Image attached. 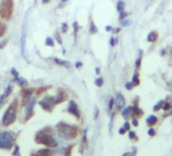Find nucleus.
Here are the masks:
<instances>
[{
	"label": "nucleus",
	"mask_w": 172,
	"mask_h": 156,
	"mask_svg": "<svg viewBox=\"0 0 172 156\" xmlns=\"http://www.w3.org/2000/svg\"><path fill=\"white\" fill-rule=\"evenodd\" d=\"M58 132L60 136L62 138H65V139H73L77 136L76 128L67 124H63V123L58 125Z\"/></svg>",
	"instance_id": "1"
},
{
	"label": "nucleus",
	"mask_w": 172,
	"mask_h": 156,
	"mask_svg": "<svg viewBox=\"0 0 172 156\" xmlns=\"http://www.w3.org/2000/svg\"><path fill=\"white\" fill-rule=\"evenodd\" d=\"M16 109H17V104H16V101H14V103H12L10 104V107H8L7 110L4 114V116H3L2 123H3L4 126H9V125L12 124L14 121H15Z\"/></svg>",
	"instance_id": "2"
},
{
	"label": "nucleus",
	"mask_w": 172,
	"mask_h": 156,
	"mask_svg": "<svg viewBox=\"0 0 172 156\" xmlns=\"http://www.w3.org/2000/svg\"><path fill=\"white\" fill-rule=\"evenodd\" d=\"M13 11V0H4L0 8V15L4 19H10Z\"/></svg>",
	"instance_id": "3"
},
{
	"label": "nucleus",
	"mask_w": 172,
	"mask_h": 156,
	"mask_svg": "<svg viewBox=\"0 0 172 156\" xmlns=\"http://www.w3.org/2000/svg\"><path fill=\"white\" fill-rule=\"evenodd\" d=\"M35 141L38 143L44 144L48 147H56L57 146V141L55 140L52 135L47 134V133H40L35 137Z\"/></svg>",
	"instance_id": "4"
},
{
	"label": "nucleus",
	"mask_w": 172,
	"mask_h": 156,
	"mask_svg": "<svg viewBox=\"0 0 172 156\" xmlns=\"http://www.w3.org/2000/svg\"><path fill=\"white\" fill-rule=\"evenodd\" d=\"M14 141V136L10 132H2L0 133V148L9 149L11 148Z\"/></svg>",
	"instance_id": "5"
},
{
	"label": "nucleus",
	"mask_w": 172,
	"mask_h": 156,
	"mask_svg": "<svg viewBox=\"0 0 172 156\" xmlns=\"http://www.w3.org/2000/svg\"><path fill=\"white\" fill-rule=\"evenodd\" d=\"M41 107L46 110H52L54 106L56 104L55 97H46L43 100L40 101Z\"/></svg>",
	"instance_id": "6"
},
{
	"label": "nucleus",
	"mask_w": 172,
	"mask_h": 156,
	"mask_svg": "<svg viewBox=\"0 0 172 156\" xmlns=\"http://www.w3.org/2000/svg\"><path fill=\"white\" fill-rule=\"evenodd\" d=\"M68 112L72 114L73 116L76 117L77 119L80 118V112H79V109H78L77 104L74 103V101H70V103H69L68 106Z\"/></svg>",
	"instance_id": "7"
},
{
	"label": "nucleus",
	"mask_w": 172,
	"mask_h": 156,
	"mask_svg": "<svg viewBox=\"0 0 172 156\" xmlns=\"http://www.w3.org/2000/svg\"><path fill=\"white\" fill-rule=\"evenodd\" d=\"M35 103V101L34 100H29V103H26V106H25V119L26 120H29L32 116V114H34Z\"/></svg>",
	"instance_id": "8"
},
{
	"label": "nucleus",
	"mask_w": 172,
	"mask_h": 156,
	"mask_svg": "<svg viewBox=\"0 0 172 156\" xmlns=\"http://www.w3.org/2000/svg\"><path fill=\"white\" fill-rule=\"evenodd\" d=\"M126 104V100L123 97V95L122 93H119L116 95V106L117 109H123Z\"/></svg>",
	"instance_id": "9"
},
{
	"label": "nucleus",
	"mask_w": 172,
	"mask_h": 156,
	"mask_svg": "<svg viewBox=\"0 0 172 156\" xmlns=\"http://www.w3.org/2000/svg\"><path fill=\"white\" fill-rule=\"evenodd\" d=\"M53 150L50 149H41L38 152H35L34 156H52L53 155Z\"/></svg>",
	"instance_id": "10"
},
{
	"label": "nucleus",
	"mask_w": 172,
	"mask_h": 156,
	"mask_svg": "<svg viewBox=\"0 0 172 156\" xmlns=\"http://www.w3.org/2000/svg\"><path fill=\"white\" fill-rule=\"evenodd\" d=\"M66 98H67V94L65 93V92H63L61 91L60 93L57 95V97H55V101H56V104H58V103H63Z\"/></svg>",
	"instance_id": "11"
},
{
	"label": "nucleus",
	"mask_w": 172,
	"mask_h": 156,
	"mask_svg": "<svg viewBox=\"0 0 172 156\" xmlns=\"http://www.w3.org/2000/svg\"><path fill=\"white\" fill-rule=\"evenodd\" d=\"M157 39H158V32L153 31V32H151L149 35H148L147 41L150 42V43H154V42H156Z\"/></svg>",
	"instance_id": "12"
},
{
	"label": "nucleus",
	"mask_w": 172,
	"mask_h": 156,
	"mask_svg": "<svg viewBox=\"0 0 172 156\" xmlns=\"http://www.w3.org/2000/svg\"><path fill=\"white\" fill-rule=\"evenodd\" d=\"M22 54L23 58H25L26 61H29L28 55H26V50H25V37L22 38Z\"/></svg>",
	"instance_id": "13"
},
{
	"label": "nucleus",
	"mask_w": 172,
	"mask_h": 156,
	"mask_svg": "<svg viewBox=\"0 0 172 156\" xmlns=\"http://www.w3.org/2000/svg\"><path fill=\"white\" fill-rule=\"evenodd\" d=\"M32 92H34V90L32 89H29V88H25L22 90V97H23V101L29 100V97H31V95L32 94Z\"/></svg>",
	"instance_id": "14"
},
{
	"label": "nucleus",
	"mask_w": 172,
	"mask_h": 156,
	"mask_svg": "<svg viewBox=\"0 0 172 156\" xmlns=\"http://www.w3.org/2000/svg\"><path fill=\"white\" fill-rule=\"evenodd\" d=\"M157 121H158V119H157V117L155 116H149L147 118L146 120V122H147V124L149 125V126H153V125H155Z\"/></svg>",
	"instance_id": "15"
},
{
	"label": "nucleus",
	"mask_w": 172,
	"mask_h": 156,
	"mask_svg": "<svg viewBox=\"0 0 172 156\" xmlns=\"http://www.w3.org/2000/svg\"><path fill=\"white\" fill-rule=\"evenodd\" d=\"M116 9L117 11L120 13V12H123V10H125V2L122 1V0H120L119 2H117V4H116Z\"/></svg>",
	"instance_id": "16"
},
{
	"label": "nucleus",
	"mask_w": 172,
	"mask_h": 156,
	"mask_svg": "<svg viewBox=\"0 0 172 156\" xmlns=\"http://www.w3.org/2000/svg\"><path fill=\"white\" fill-rule=\"evenodd\" d=\"M133 85H139L140 84V79H139V74H138V72H135V74H134V76H133Z\"/></svg>",
	"instance_id": "17"
},
{
	"label": "nucleus",
	"mask_w": 172,
	"mask_h": 156,
	"mask_svg": "<svg viewBox=\"0 0 172 156\" xmlns=\"http://www.w3.org/2000/svg\"><path fill=\"white\" fill-rule=\"evenodd\" d=\"M5 32H6V25H5V23L0 22V38L3 37Z\"/></svg>",
	"instance_id": "18"
},
{
	"label": "nucleus",
	"mask_w": 172,
	"mask_h": 156,
	"mask_svg": "<svg viewBox=\"0 0 172 156\" xmlns=\"http://www.w3.org/2000/svg\"><path fill=\"white\" fill-rule=\"evenodd\" d=\"M54 61H55L57 64H59V65H62V66H66V67H70L71 64L69 62L67 61H62V60H60V59H54Z\"/></svg>",
	"instance_id": "19"
},
{
	"label": "nucleus",
	"mask_w": 172,
	"mask_h": 156,
	"mask_svg": "<svg viewBox=\"0 0 172 156\" xmlns=\"http://www.w3.org/2000/svg\"><path fill=\"white\" fill-rule=\"evenodd\" d=\"M131 113H132V109H131V107H126V109L125 110H123V118H129V117L130 116H131Z\"/></svg>",
	"instance_id": "20"
},
{
	"label": "nucleus",
	"mask_w": 172,
	"mask_h": 156,
	"mask_svg": "<svg viewBox=\"0 0 172 156\" xmlns=\"http://www.w3.org/2000/svg\"><path fill=\"white\" fill-rule=\"evenodd\" d=\"M15 82H17L20 86H25L28 84V82H26V80L25 78H15Z\"/></svg>",
	"instance_id": "21"
},
{
	"label": "nucleus",
	"mask_w": 172,
	"mask_h": 156,
	"mask_svg": "<svg viewBox=\"0 0 172 156\" xmlns=\"http://www.w3.org/2000/svg\"><path fill=\"white\" fill-rule=\"evenodd\" d=\"M163 103H164V101L163 100H160V101H158V103H157L155 106H154V107H153V110H155V112H157V110H159L160 109H161V107H163Z\"/></svg>",
	"instance_id": "22"
},
{
	"label": "nucleus",
	"mask_w": 172,
	"mask_h": 156,
	"mask_svg": "<svg viewBox=\"0 0 172 156\" xmlns=\"http://www.w3.org/2000/svg\"><path fill=\"white\" fill-rule=\"evenodd\" d=\"M132 25V20L131 19H123L122 22H120V25L122 26H129Z\"/></svg>",
	"instance_id": "23"
},
{
	"label": "nucleus",
	"mask_w": 172,
	"mask_h": 156,
	"mask_svg": "<svg viewBox=\"0 0 172 156\" xmlns=\"http://www.w3.org/2000/svg\"><path fill=\"white\" fill-rule=\"evenodd\" d=\"M89 31H90V34L93 35V34H96L98 29H97V28H96V26L94 25V23L91 22V25H90V29H89Z\"/></svg>",
	"instance_id": "24"
},
{
	"label": "nucleus",
	"mask_w": 172,
	"mask_h": 156,
	"mask_svg": "<svg viewBox=\"0 0 172 156\" xmlns=\"http://www.w3.org/2000/svg\"><path fill=\"white\" fill-rule=\"evenodd\" d=\"M133 112H134L135 115H137V116H140V115H142V114H143V110L139 109L138 107H134V109H133Z\"/></svg>",
	"instance_id": "25"
},
{
	"label": "nucleus",
	"mask_w": 172,
	"mask_h": 156,
	"mask_svg": "<svg viewBox=\"0 0 172 156\" xmlns=\"http://www.w3.org/2000/svg\"><path fill=\"white\" fill-rule=\"evenodd\" d=\"M95 84L98 86V87H100V86L103 84V78H97V79L95 80Z\"/></svg>",
	"instance_id": "26"
},
{
	"label": "nucleus",
	"mask_w": 172,
	"mask_h": 156,
	"mask_svg": "<svg viewBox=\"0 0 172 156\" xmlns=\"http://www.w3.org/2000/svg\"><path fill=\"white\" fill-rule=\"evenodd\" d=\"M46 45H47V46L53 47V46H54V41H53L51 38H47V40H46Z\"/></svg>",
	"instance_id": "27"
},
{
	"label": "nucleus",
	"mask_w": 172,
	"mask_h": 156,
	"mask_svg": "<svg viewBox=\"0 0 172 156\" xmlns=\"http://www.w3.org/2000/svg\"><path fill=\"white\" fill-rule=\"evenodd\" d=\"M141 61H142V58L141 57H139V58L137 59V61H136V67H137V69H139L141 67Z\"/></svg>",
	"instance_id": "28"
},
{
	"label": "nucleus",
	"mask_w": 172,
	"mask_h": 156,
	"mask_svg": "<svg viewBox=\"0 0 172 156\" xmlns=\"http://www.w3.org/2000/svg\"><path fill=\"white\" fill-rule=\"evenodd\" d=\"M133 87H134V85H133L132 82H126V88L128 89V90H131Z\"/></svg>",
	"instance_id": "29"
},
{
	"label": "nucleus",
	"mask_w": 172,
	"mask_h": 156,
	"mask_svg": "<svg viewBox=\"0 0 172 156\" xmlns=\"http://www.w3.org/2000/svg\"><path fill=\"white\" fill-rule=\"evenodd\" d=\"M126 15H128V13H126V12H125V11H123V12H120V20L125 19Z\"/></svg>",
	"instance_id": "30"
},
{
	"label": "nucleus",
	"mask_w": 172,
	"mask_h": 156,
	"mask_svg": "<svg viewBox=\"0 0 172 156\" xmlns=\"http://www.w3.org/2000/svg\"><path fill=\"white\" fill-rule=\"evenodd\" d=\"M48 88H49V87H48V86H47V87H43V88H40V89H39V90L37 91V94H41V93H43V92H44V91H46Z\"/></svg>",
	"instance_id": "31"
},
{
	"label": "nucleus",
	"mask_w": 172,
	"mask_h": 156,
	"mask_svg": "<svg viewBox=\"0 0 172 156\" xmlns=\"http://www.w3.org/2000/svg\"><path fill=\"white\" fill-rule=\"evenodd\" d=\"M5 97H6V94H2L1 97H0V107L2 106V103H3V101H4V100H5Z\"/></svg>",
	"instance_id": "32"
},
{
	"label": "nucleus",
	"mask_w": 172,
	"mask_h": 156,
	"mask_svg": "<svg viewBox=\"0 0 172 156\" xmlns=\"http://www.w3.org/2000/svg\"><path fill=\"white\" fill-rule=\"evenodd\" d=\"M113 103H114V100H113V98H110V104H108V109H110V110H111V109H113Z\"/></svg>",
	"instance_id": "33"
},
{
	"label": "nucleus",
	"mask_w": 172,
	"mask_h": 156,
	"mask_svg": "<svg viewBox=\"0 0 172 156\" xmlns=\"http://www.w3.org/2000/svg\"><path fill=\"white\" fill-rule=\"evenodd\" d=\"M67 29H68V25H66V23H63V25H62V32H67Z\"/></svg>",
	"instance_id": "34"
},
{
	"label": "nucleus",
	"mask_w": 172,
	"mask_h": 156,
	"mask_svg": "<svg viewBox=\"0 0 172 156\" xmlns=\"http://www.w3.org/2000/svg\"><path fill=\"white\" fill-rule=\"evenodd\" d=\"M169 107H170V104H169L168 103H163V110H169Z\"/></svg>",
	"instance_id": "35"
},
{
	"label": "nucleus",
	"mask_w": 172,
	"mask_h": 156,
	"mask_svg": "<svg viewBox=\"0 0 172 156\" xmlns=\"http://www.w3.org/2000/svg\"><path fill=\"white\" fill-rule=\"evenodd\" d=\"M148 134H149L150 136H154V135H155V130H154V129H149V130H148Z\"/></svg>",
	"instance_id": "36"
},
{
	"label": "nucleus",
	"mask_w": 172,
	"mask_h": 156,
	"mask_svg": "<svg viewBox=\"0 0 172 156\" xmlns=\"http://www.w3.org/2000/svg\"><path fill=\"white\" fill-rule=\"evenodd\" d=\"M56 38H57V40H58V43L59 44H62V40H61V37H60L59 32H56Z\"/></svg>",
	"instance_id": "37"
},
{
	"label": "nucleus",
	"mask_w": 172,
	"mask_h": 156,
	"mask_svg": "<svg viewBox=\"0 0 172 156\" xmlns=\"http://www.w3.org/2000/svg\"><path fill=\"white\" fill-rule=\"evenodd\" d=\"M129 137H130V139H134V138H136V133L135 132H130Z\"/></svg>",
	"instance_id": "38"
},
{
	"label": "nucleus",
	"mask_w": 172,
	"mask_h": 156,
	"mask_svg": "<svg viewBox=\"0 0 172 156\" xmlns=\"http://www.w3.org/2000/svg\"><path fill=\"white\" fill-rule=\"evenodd\" d=\"M123 156H135V153L134 152H126Z\"/></svg>",
	"instance_id": "39"
},
{
	"label": "nucleus",
	"mask_w": 172,
	"mask_h": 156,
	"mask_svg": "<svg viewBox=\"0 0 172 156\" xmlns=\"http://www.w3.org/2000/svg\"><path fill=\"white\" fill-rule=\"evenodd\" d=\"M74 29H75V35L77 34V31H78V25H77V22H74Z\"/></svg>",
	"instance_id": "40"
},
{
	"label": "nucleus",
	"mask_w": 172,
	"mask_h": 156,
	"mask_svg": "<svg viewBox=\"0 0 172 156\" xmlns=\"http://www.w3.org/2000/svg\"><path fill=\"white\" fill-rule=\"evenodd\" d=\"M123 128L126 129V131H128V130H130V124L129 123H126L125 125H123Z\"/></svg>",
	"instance_id": "41"
},
{
	"label": "nucleus",
	"mask_w": 172,
	"mask_h": 156,
	"mask_svg": "<svg viewBox=\"0 0 172 156\" xmlns=\"http://www.w3.org/2000/svg\"><path fill=\"white\" fill-rule=\"evenodd\" d=\"M125 133H126V129H125V128L120 129V135H123Z\"/></svg>",
	"instance_id": "42"
},
{
	"label": "nucleus",
	"mask_w": 172,
	"mask_h": 156,
	"mask_svg": "<svg viewBox=\"0 0 172 156\" xmlns=\"http://www.w3.org/2000/svg\"><path fill=\"white\" fill-rule=\"evenodd\" d=\"M110 45H111V46H114V45H116V44H114V38H111L110 39Z\"/></svg>",
	"instance_id": "43"
},
{
	"label": "nucleus",
	"mask_w": 172,
	"mask_h": 156,
	"mask_svg": "<svg viewBox=\"0 0 172 156\" xmlns=\"http://www.w3.org/2000/svg\"><path fill=\"white\" fill-rule=\"evenodd\" d=\"M6 43H7V40H6V41H4V42H2V43L0 44V49H1V48H3V46H4V45L6 44Z\"/></svg>",
	"instance_id": "44"
},
{
	"label": "nucleus",
	"mask_w": 172,
	"mask_h": 156,
	"mask_svg": "<svg viewBox=\"0 0 172 156\" xmlns=\"http://www.w3.org/2000/svg\"><path fill=\"white\" fill-rule=\"evenodd\" d=\"M133 125H135L136 127H137V126H138V121H137V120H136V119L133 120Z\"/></svg>",
	"instance_id": "45"
},
{
	"label": "nucleus",
	"mask_w": 172,
	"mask_h": 156,
	"mask_svg": "<svg viewBox=\"0 0 172 156\" xmlns=\"http://www.w3.org/2000/svg\"><path fill=\"white\" fill-rule=\"evenodd\" d=\"M11 73H12L14 76H17V72L15 71V69H12V71H11Z\"/></svg>",
	"instance_id": "46"
},
{
	"label": "nucleus",
	"mask_w": 172,
	"mask_h": 156,
	"mask_svg": "<svg viewBox=\"0 0 172 156\" xmlns=\"http://www.w3.org/2000/svg\"><path fill=\"white\" fill-rule=\"evenodd\" d=\"M105 29H106L107 32H110V31H111V26H110V25H107L106 28H105Z\"/></svg>",
	"instance_id": "47"
},
{
	"label": "nucleus",
	"mask_w": 172,
	"mask_h": 156,
	"mask_svg": "<svg viewBox=\"0 0 172 156\" xmlns=\"http://www.w3.org/2000/svg\"><path fill=\"white\" fill-rule=\"evenodd\" d=\"M81 66H82V63H80V62H77V64H76V67H77V68H79V67H81Z\"/></svg>",
	"instance_id": "48"
},
{
	"label": "nucleus",
	"mask_w": 172,
	"mask_h": 156,
	"mask_svg": "<svg viewBox=\"0 0 172 156\" xmlns=\"http://www.w3.org/2000/svg\"><path fill=\"white\" fill-rule=\"evenodd\" d=\"M119 43V40H117V38H114V44H117Z\"/></svg>",
	"instance_id": "49"
},
{
	"label": "nucleus",
	"mask_w": 172,
	"mask_h": 156,
	"mask_svg": "<svg viewBox=\"0 0 172 156\" xmlns=\"http://www.w3.org/2000/svg\"><path fill=\"white\" fill-rule=\"evenodd\" d=\"M120 32V29H114V32Z\"/></svg>",
	"instance_id": "50"
},
{
	"label": "nucleus",
	"mask_w": 172,
	"mask_h": 156,
	"mask_svg": "<svg viewBox=\"0 0 172 156\" xmlns=\"http://www.w3.org/2000/svg\"><path fill=\"white\" fill-rule=\"evenodd\" d=\"M164 53H165V50H162V51H161V55L164 56Z\"/></svg>",
	"instance_id": "51"
},
{
	"label": "nucleus",
	"mask_w": 172,
	"mask_h": 156,
	"mask_svg": "<svg viewBox=\"0 0 172 156\" xmlns=\"http://www.w3.org/2000/svg\"><path fill=\"white\" fill-rule=\"evenodd\" d=\"M50 0H43V3H47V2H49Z\"/></svg>",
	"instance_id": "52"
},
{
	"label": "nucleus",
	"mask_w": 172,
	"mask_h": 156,
	"mask_svg": "<svg viewBox=\"0 0 172 156\" xmlns=\"http://www.w3.org/2000/svg\"><path fill=\"white\" fill-rule=\"evenodd\" d=\"M96 73H97V74L99 73V68H98V67H97V68H96Z\"/></svg>",
	"instance_id": "53"
},
{
	"label": "nucleus",
	"mask_w": 172,
	"mask_h": 156,
	"mask_svg": "<svg viewBox=\"0 0 172 156\" xmlns=\"http://www.w3.org/2000/svg\"><path fill=\"white\" fill-rule=\"evenodd\" d=\"M62 2H66V1H68V0H61Z\"/></svg>",
	"instance_id": "54"
}]
</instances>
